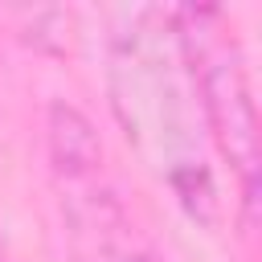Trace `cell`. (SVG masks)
Returning a JSON list of instances; mask_svg holds the SVG:
<instances>
[{"label":"cell","instance_id":"cell-1","mask_svg":"<svg viewBox=\"0 0 262 262\" xmlns=\"http://www.w3.org/2000/svg\"><path fill=\"white\" fill-rule=\"evenodd\" d=\"M106 78L115 119L135 156L196 221L217 225L221 201L209 164L213 143L172 8H139L127 16V29H119L111 41Z\"/></svg>","mask_w":262,"mask_h":262},{"label":"cell","instance_id":"cell-2","mask_svg":"<svg viewBox=\"0 0 262 262\" xmlns=\"http://www.w3.org/2000/svg\"><path fill=\"white\" fill-rule=\"evenodd\" d=\"M172 25H176V37H180V49H184L196 98H201L209 143L229 164L242 205H246V217H254L258 115H254V90H250V74H246V57L233 37V25L225 20V12L205 8V4L172 8Z\"/></svg>","mask_w":262,"mask_h":262},{"label":"cell","instance_id":"cell-3","mask_svg":"<svg viewBox=\"0 0 262 262\" xmlns=\"http://www.w3.org/2000/svg\"><path fill=\"white\" fill-rule=\"evenodd\" d=\"M49 168L78 262H160L106 176L94 127L66 102L49 111Z\"/></svg>","mask_w":262,"mask_h":262}]
</instances>
